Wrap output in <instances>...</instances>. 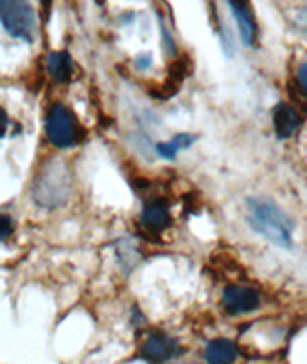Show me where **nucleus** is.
Segmentation results:
<instances>
[{"label":"nucleus","mask_w":307,"mask_h":364,"mask_svg":"<svg viewBox=\"0 0 307 364\" xmlns=\"http://www.w3.org/2000/svg\"><path fill=\"white\" fill-rule=\"evenodd\" d=\"M248 209V225L269 244L281 250L294 247V223L284 209L269 196H248L246 198Z\"/></svg>","instance_id":"1"},{"label":"nucleus","mask_w":307,"mask_h":364,"mask_svg":"<svg viewBox=\"0 0 307 364\" xmlns=\"http://www.w3.org/2000/svg\"><path fill=\"white\" fill-rule=\"evenodd\" d=\"M71 192V176L66 161L54 159L48 165H44L41 175L35 181L33 196L41 208H58L66 203Z\"/></svg>","instance_id":"2"},{"label":"nucleus","mask_w":307,"mask_h":364,"mask_svg":"<svg viewBox=\"0 0 307 364\" xmlns=\"http://www.w3.org/2000/svg\"><path fill=\"white\" fill-rule=\"evenodd\" d=\"M0 23L14 38L35 43L38 35V19L29 0H0Z\"/></svg>","instance_id":"3"},{"label":"nucleus","mask_w":307,"mask_h":364,"mask_svg":"<svg viewBox=\"0 0 307 364\" xmlns=\"http://www.w3.org/2000/svg\"><path fill=\"white\" fill-rule=\"evenodd\" d=\"M46 139L60 150L76 146L81 139V127L76 115L63 104H54L46 115Z\"/></svg>","instance_id":"4"},{"label":"nucleus","mask_w":307,"mask_h":364,"mask_svg":"<svg viewBox=\"0 0 307 364\" xmlns=\"http://www.w3.org/2000/svg\"><path fill=\"white\" fill-rule=\"evenodd\" d=\"M261 303V297L257 294V289L250 286H239V284H231L223 289L221 295V305L231 316H239L256 311Z\"/></svg>","instance_id":"5"},{"label":"nucleus","mask_w":307,"mask_h":364,"mask_svg":"<svg viewBox=\"0 0 307 364\" xmlns=\"http://www.w3.org/2000/svg\"><path fill=\"white\" fill-rule=\"evenodd\" d=\"M179 355L177 339L163 332H152L146 336L145 343L140 347V357L150 364H163Z\"/></svg>","instance_id":"6"},{"label":"nucleus","mask_w":307,"mask_h":364,"mask_svg":"<svg viewBox=\"0 0 307 364\" xmlns=\"http://www.w3.org/2000/svg\"><path fill=\"white\" fill-rule=\"evenodd\" d=\"M301 125H303V117H301L298 107L288 104V102L276 104L275 109H273V129H275L279 139H292L296 132L300 131Z\"/></svg>","instance_id":"7"},{"label":"nucleus","mask_w":307,"mask_h":364,"mask_svg":"<svg viewBox=\"0 0 307 364\" xmlns=\"http://www.w3.org/2000/svg\"><path fill=\"white\" fill-rule=\"evenodd\" d=\"M227 2H229V8H231L232 18L236 19L240 41H242L246 48H250V46L256 44L257 38V21L250 2L248 0H227Z\"/></svg>","instance_id":"8"},{"label":"nucleus","mask_w":307,"mask_h":364,"mask_svg":"<svg viewBox=\"0 0 307 364\" xmlns=\"http://www.w3.org/2000/svg\"><path fill=\"white\" fill-rule=\"evenodd\" d=\"M171 211L167 201L165 200H150L146 201V205L142 208L140 213V223L145 226L146 232L160 234L163 230H167L171 226Z\"/></svg>","instance_id":"9"},{"label":"nucleus","mask_w":307,"mask_h":364,"mask_svg":"<svg viewBox=\"0 0 307 364\" xmlns=\"http://www.w3.org/2000/svg\"><path fill=\"white\" fill-rule=\"evenodd\" d=\"M204 358L207 364H234L239 358V346L227 338L212 339L206 346Z\"/></svg>","instance_id":"10"},{"label":"nucleus","mask_w":307,"mask_h":364,"mask_svg":"<svg viewBox=\"0 0 307 364\" xmlns=\"http://www.w3.org/2000/svg\"><path fill=\"white\" fill-rule=\"evenodd\" d=\"M48 73L56 82H69L73 75V60L68 52H51L48 56Z\"/></svg>","instance_id":"11"},{"label":"nucleus","mask_w":307,"mask_h":364,"mask_svg":"<svg viewBox=\"0 0 307 364\" xmlns=\"http://www.w3.org/2000/svg\"><path fill=\"white\" fill-rule=\"evenodd\" d=\"M179 146L173 142V140H167V142H160L156 144V154L163 159H175L177 154H179Z\"/></svg>","instance_id":"12"},{"label":"nucleus","mask_w":307,"mask_h":364,"mask_svg":"<svg viewBox=\"0 0 307 364\" xmlns=\"http://www.w3.org/2000/svg\"><path fill=\"white\" fill-rule=\"evenodd\" d=\"M296 85H298V90H300L301 96L307 98V60L301 62L296 70Z\"/></svg>","instance_id":"13"},{"label":"nucleus","mask_w":307,"mask_h":364,"mask_svg":"<svg viewBox=\"0 0 307 364\" xmlns=\"http://www.w3.org/2000/svg\"><path fill=\"white\" fill-rule=\"evenodd\" d=\"M160 31H162V38H163V46H165V52L170 54V56H175L177 50H175V41L171 38L170 31H167V27L163 23L162 19H160Z\"/></svg>","instance_id":"14"},{"label":"nucleus","mask_w":307,"mask_h":364,"mask_svg":"<svg viewBox=\"0 0 307 364\" xmlns=\"http://www.w3.org/2000/svg\"><path fill=\"white\" fill-rule=\"evenodd\" d=\"M12 232H14L12 217L0 213V242H2V240H6L8 236H12Z\"/></svg>","instance_id":"15"},{"label":"nucleus","mask_w":307,"mask_h":364,"mask_svg":"<svg viewBox=\"0 0 307 364\" xmlns=\"http://www.w3.org/2000/svg\"><path fill=\"white\" fill-rule=\"evenodd\" d=\"M171 140L179 146V150H187V148H190V146L194 144L196 136L194 134H188V132H179V134H175Z\"/></svg>","instance_id":"16"},{"label":"nucleus","mask_w":307,"mask_h":364,"mask_svg":"<svg viewBox=\"0 0 307 364\" xmlns=\"http://www.w3.org/2000/svg\"><path fill=\"white\" fill-rule=\"evenodd\" d=\"M6 129H8V115L4 112V107L0 106V139L6 134Z\"/></svg>","instance_id":"17"},{"label":"nucleus","mask_w":307,"mask_h":364,"mask_svg":"<svg viewBox=\"0 0 307 364\" xmlns=\"http://www.w3.org/2000/svg\"><path fill=\"white\" fill-rule=\"evenodd\" d=\"M52 2H54V0H41V8H43V19H44V21L48 19V14H51Z\"/></svg>","instance_id":"18"},{"label":"nucleus","mask_w":307,"mask_h":364,"mask_svg":"<svg viewBox=\"0 0 307 364\" xmlns=\"http://www.w3.org/2000/svg\"><path fill=\"white\" fill-rule=\"evenodd\" d=\"M137 65H138V68H140V70H148V68H150V65H152L150 56H145V58L140 56V58H138Z\"/></svg>","instance_id":"19"},{"label":"nucleus","mask_w":307,"mask_h":364,"mask_svg":"<svg viewBox=\"0 0 307 364\" xmlns=\"http://www.w3.org/2000/svg\"><path fill=\"white\" fill-rule=\"evenodd\" d=\"M300 21H301V26L307 27V6L303 8V10H301V14H300Z\"/></svg>","instance_id":"20"},{"label":"nucleus","mask_w":307,"mask_h":364,"mask_svg":"<svg viewBox=\"0 0 307 364\" xmlns=\"http://www.w3.org/2000/svg\"><path fill=\"white\" fill-rule=\"evenodd\" d=\"M179 364H198V363H179Z\"/></svg>","instance_id":"21"},{"label":"nucleus","mask_w":307,"mask_h":364,"mask_svg":"<svg viewBox=\"0 0 307 364\" xmlns=\"http://www.w3.org/2000/svg\"><path fill=\"white\" fill-rule=\"evenodd\" d=\"M102 2H104V0H98V4H102Z\"/></svg>","instance_id":"22"}]
</instances>
